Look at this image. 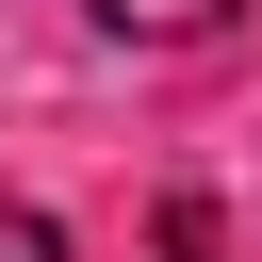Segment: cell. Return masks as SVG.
Segmentation results:
<instances>
[{
    "label": "cell",
    "instance_id": "cell-1",
    "mask_svg": "<svg viewBox=\"0 0 262 262\" xmlns=\"http://www.w3.org/2000/svg\"><path fill=\"white\" fill-rule=\"evenodd\" d=\"M98 33H131V49H180V33H229V0H82Z\"/></svg>",
    "mask_w": 262,
    "mask_h": 262
},
{
    "label": "cell",
    "instance_id": "cell-2",
    "mask_svg": "<svg viewBox=\"0 0 262 262\" xmlns=\"http://www.w3.org/2000/svg\"><path fill=\"white\" fill-rule=\"evenodd\" d=\"M0 262H66V229L49 213H0Z\"/></svg>",
    "mask_w": 262,
    "mask_h": 262
},
{
    "label": "cell",
    "instance_id": "cell-3",
    "mask_svg": "<svg viewBox=\"0 0 262 262\" xmlns=\"http://www.w3.org/2000/svg\"><path fill=\"white\" fill-rule=\"evenodd\" d=\"M196 246H213V213H196V196H180V213H164V262H196Z\"/></svg>",
    "mask_w": 262,
    "mask_h": 262
}]
</instances>
